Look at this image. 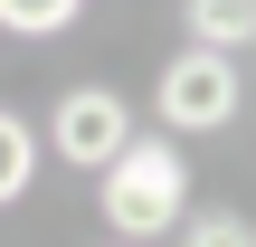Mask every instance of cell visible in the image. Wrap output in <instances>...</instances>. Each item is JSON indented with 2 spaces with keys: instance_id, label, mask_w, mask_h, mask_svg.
I'll list each match as a JSON object with an SVG mask.
<instances>
[{
  "instance_id": "6da1fadb",
  "label": "cell",
  "mask_w": 256,
  "mask_h": 247,
  "mask_svg": "<svg viewBox=\"0 0 256 247\" xmlns=\"http://www.w3.org/2000/svg\"><path fill=\"white\" fill-rule=\"evenodd\" d=\"M95 209H104L114 238H133V247H152L162 228H180V219H190V162H180V143H171V133H133V143L104 162Z\"/></svg>"
},
{
  "instance_id": "3957f363",
  "label": "cell",
  "mask_w": 256,
  "mask_h": 247,
  "mask_svg": "<svg viewBox=\"0 0 256 247\" xmlns=\"http://www.w3.org/2000/svg\"><path fill=\"white\" fill-rule=\"evenodd\" d=\"M38 143H57V162H76V171H104L133 143V105L114 86H76V95H57V114H48Z\"/></svg>"
},
{
  "instance_id": "7a4b0ae2",
  "label": "cell",
  "mask_w": 256,
  "mask_h": 247,
  "mask_svg": "<svg viewBox=\"0 0 256 247\" xmlns=\"http://www.w3.org/2000/svg\"><path fill=\"white\" fill-rule=\"evenodd\" d=\"M152 105H162V124H171V133H218V124H238L247 76H238V57H228V48H180V57L162 67Z\"/></svg>"
},
{
  "instance_id": "ba28073f",
  "label": "cell",
  "mask_w": 256,
  "mask_h": 247,
  "mask_svg": "<svg viewBox=\"0 0 256 247\" xmlns=\"http://www.w3.org/2000/svg\"><path fill=\"white\" fill-rule=\"evenodd\" d=\"M114 247H133V238H114Z\"/></svg>"
},
{
  "instance_id": "5b68a950",
  "label": "cell",
  "mask_w": 256,
  "mask_h": 247,
  "mask_svg": "<svg viewBox=\"0 0 256 247\" xmlns=\"http://www.w3.org/2000/svg\"><path fill=\"white\" fill-rule=\"evenodd\" d=\"M28 181H38V124L0 105V209H19V200H28Z\"/></svg>"
},
{
  "instance_id": "8992f818",
  "label": "cell",
  "mask_w": 256,
  "mask_h": 247,
  "mask_svg": "<svg viewBox=\"0 0 256 247\" xmlns=\"http://www.w3.org/2000/svg\"><path fill=\"white\" fill-rule=\"evenodd\" d=\"M76 10H86V0H0V29H19V38H66Z\"/></svg>"
},
{
  "instance_id": "52a82bcc",
  "label": "cell",
  "mask_w": 256,
  "mask_h": 247,
  "mask_svg": "<svg viewBox=\"0 0 256 247\" xmlns=\"http://www.w3.org/2000/svg\"><path fill=\"white\" fill-rule=\"evenodd\" d=\"M190 247H256V228L238 209H209V219H190Z\"/></svg>"
},
{
  "instance_id": "277c9868",
  "label": "cell",
  "mask_w": 256,
  "mask_h": 247,
  "mask_svg": "<svg viewBox=\"0 0 256 247\" xmlns=\"http://www.w3.org/2000/svg\"><path fill=\"white\" fill-rule=\"evenodd\" d=\"M180 29H190V48H247L256 38V0H180Z\"/></svg>"
}]
</instances>
